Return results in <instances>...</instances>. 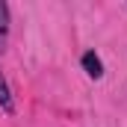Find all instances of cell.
<instances>
[{
	"label": "cell",
	"mask_w": 127,
	"mask_h": 127,
	"mask_svg": "<svg viewBox=\"0 0 127 127\" xmlns=\"http://www.w3.org/2000/svg\"><path fill=\"white\" fill-rule=\"evenodd\" d=\"M0 109H3L6 115H15V95H12L9 80H6L3 71H0Z\"/></svg>",
	"instance_id": "obj_3"
},
{
	"label": "cell",
	"mask_w": 127,
	"mask_h": 127,
	"mask_svg": "<svg viewBox=\"0 0 127 127\" xmlns=\"http://www.w3.org/2000/svg\"><path fill=\"white\" fill-rule=\"evenodd\" d=\"M9 30H12V12H9V3H6V0H0V53H6Z\"/></svg>",
	"instance_id": "obj_2"
},
{
	"label": "cell",
	"mask_w": 127,
	"mask_h": 127,
	"mask_svg": "<svg viewBox=\"0 0 127 127\" xmlns=\"http://www.w3.org/2000/svg\"><path fill=\"white\" fill-rule=\"evenodd\" d=\"M80 65H83V71H86L92 80H100V77H103V62H100V56H97L95 50H86V53L80 56Z\"/></svg>",
	"instance_id": "obj_1"
}]
</instances>
